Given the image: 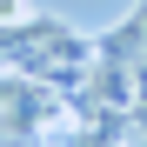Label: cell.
Returning <instances> with one entry per match:
<instances>
[{
	"label": "cell",
	"mask_w": 147,
	"mask_h": 147,
	"mask_svg": "<svg viewBox=\"0 0 147 147\" xmlns=\"http://www.w3.org/2000/svg\"><path fill=\"white\" fill-rule=\"evenodd\" d=\"M13 20H27V0H0V27H13Z\"/></svg>",
	"instance_id": "obj_1"
}]
</instances>
